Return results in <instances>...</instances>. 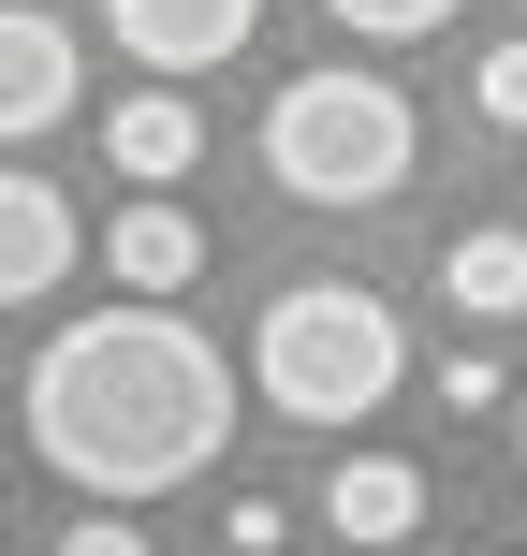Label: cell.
Here are the masks:
<instances>
[{
	"label": "cell",
	"mask_w": 527,
	"mask_h": 556,
	"mask_svg": "<svg viewBox=\"0 0 527 556\" xmlns=\"http://www.w3.org/2000/svg\"><path fill=\"white\" fill-rule=\"evenodd\" d=\"M221 440H235V366L205 352L162 293L59 323L45 366H29V454H45L59 483H88V498H117V513L205 483Z\"/></svg>",
	"instance_id": "6da1fadb"
},
{
	"label": "cell",
	"mask_w": 527,
	"mask_h": 556,
	"mask_svg": "<svg viewBox=\"0 0 527 556\" xmlns=\"http://www.w3.org/2000/svg\"><path fill=\"white\" fill-rule=\"evenodd\" d=\"M396 381H411V337H396V307L366 278H293L250 323V395L278 425H366Z\"/></svg>",
	"instance_id": "7a4b0ae2"
},
{
	"label": "cell",
	"mask_w": 527,
	"mask_h": 556,
	"mask_svg": "<svg viewBox=\"0 0 527 556\" xmlns=\"http://www.w3.org/2000/svg\"><path fill=\"white\" fill-rule=\"evenodd\" d=\"M411 147H425V117H411L396 74H293L278 117H264V162H278L293 205H381V191H411Z\"/></svg>",
	"instance_id": "3957f363"
},
{
	"label": "cell",
	"mask_w": 527,
	"mask_h": 556,
	"mask_svg": "<svg viewBox=\"0 0 527 556\" xmlns=\"http://www.w3.org/2000/svg\"><path fill=\"white\" fill-rule=\"evenodd\" d=\"M103 15H117V59H147V74H221L264 29V0H103Z\"/></svg>",
	"instance_id": "277c9868"
},
{
	"label": "cell",
	"mask_w": 527,
	"mask_h": 556,
	"mask_svg": "<svg viewBox=\"0 0 527 556\" xmlns=\"http://www.w3.org/2000/svg\"><path fill=\"white\" fill-rule=\"evenodd\" d=\"M59 117H74V29L29 15V0H0V147L59 132Z\"/></svg>",
	"instance_id": "5b68a950"
},
{
	"label": "cell",
	"mask_w": 527,
	"mask_h": 556,
	"mask_svg": "<svg viewBox=\"0 0 527 556\" xmlns=\"http://www.w3.org/2000/svg\"><path fill=\"white\" fill-rule=\"evenodd\" d=\"M59 278H74V205L0 162V307H45Z\"/></svg>",
	"instance_id": "8992f818"
},
{
	"label": "cell",
	"mask_w": 527,
	"mask_h": 556,
	"mask_svg": "<svg viewBox=\"0 0 527 556\" xmlns=\"http://www.w3.org/2000/svg\"><path fill=\"white\" fill-rule=\"evenodd\" d=\"M103 264H117V293H191V278H205V220L176 191H133L117 235H103Z\"/></svg>",
	"instance_id": "52a82bcc"
},
{
	"label": "cell",
	"mask_w": 527,
	"mask_h": 556,
	"mask_svg": "<svg viewBox=\"0 0 527 556\" xmlns=\"http://www.w3.org/2000/svg\"><path fill=\"white\" fill-rule=\"evenodd\" d=\"M103 162L133 176V191H176V176L205 162V117H191V88H133V103L103 117Z\"/></svg>",
	"instance_id": "ba28073f"
},
{
	"label": "cell",
	"mask_w": 527,
	"mask_h": 556,
	"mask_svg": "<svg viewBox=\"0 0 527 556\" xmlns=\"http://www.w3.org/2000/svg\"><path fill=\"white\" fill-rule=\"evenodd\" d=\"M323 528H337V542H411V528H425V469H411V454H337Z\"/></svg>",
	"instance_id": "9c48e42d"
},
{
	"label": "cell",
	"mask_w": 527,
	"mask_h": 556,
	"mask_svg": "<svg viewBox=\"0 0 527 556\" xmlns=\"http://www.w3.org/2000/svg\"><path fill=\"white\" fill-rule=\"evenodd\" d=\"M440 293L469 307V323H513V307H527V235H513V220H469V235L440 250Z\"/></svg>",
	"instance_id": "30bf717a"
},
{
	"label": "cell",
	"mask_w": 527,
	"mask_h": 556,
	"mask_svg": "<svg viewBox=\"0 0 527 556\" xmlns=\"http://www.w3.org/2000/svg\"><path fill=\"white\" fill-rule=\"evenodd\" d=\"M469 103L499 117V132H527V29H513V45H484V59H469Z\"/></svg>",
	"instance_id": "8fae6325"
},
{
	"label": "cell",
	"mask_w": 527,
	"mask_h": 556,
	"mask_svg": "<svg viewBox=\"0 0 527 556\" xmlns=\"http://www.w3.org/2000/svg\"><path fill=\"white\" fill-rule=\"evenodd\" d=\"M323 15H337V29H366V45H425L454 0H323Z\"/></svg>",
	"instance_id": "7c38bea8"
},
{
	"label": "cell",
	"mask_w": 527,
	"mask_h": 556,
	"mask_svg": "<svg viewBox=\"0 0 527 556\" xmlns=\"http://www.w3.org/2000/svg\"><path fill=\"white\" fill-rule=\"evenodd\" d=\"M59 556H147V542H133V528H117V513H88V528H74V542H59Z\"/></svg>",
	"instance_id": "4fadbf2b"
},
{
	"label": "cell",
	"mask_w": 527,
	"mask_h": 556,
	"mask_svg": "<svg viewBox=\"0 0 527 556\" xmlns=\"http://www.w3.org/2000/svg\"><path fill=\"white\" fill-rule=\"evenodd\" d=\"M513 454H527V395H513Z\"/></svg>",
	"instance_id": "5bb4252c"
}]
</instances>
